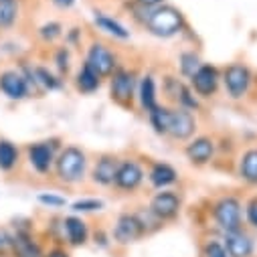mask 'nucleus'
Instances as JSON below:
<instances>
[{"instance_id": "nucleus-1", "label": "nucleus", "mask_w": 257, "mask_h": 257, "mask_svg": "<svg viewBox=\"0 0 257 257\" xmlns=\"http://www.w3.org/2000/svg\"><path fill=\"white\" fill-rule=\"evenodd\" d=\"M144 27L156 37L170 39L184 29V15L176 7L160 5V7L150 9V15H148Z\"/></svg>"}, {"instance_id": "nucleus-2", "label": "nucleus", "mask_w": 257, "mask_h": 257, "mask_svg": "<svg viewBox=\"0 0 257 257\" xmlns=\"http://www.w3.org/2000/svg\"><path fill=\"white\" fill-rule=\"evenodd\" d=\"M55 164H57V176L63 182L73 184V182L83 180L85 170H87V156H85V152L81 148L67 146L65 150L59 152Z\"/></svg>"}, {"instance_id": "nucleus-3", "label": "nucleus", "mask_w": 257, "mask_h": 257, "mask_svg": "<svg viewBox=\"0 0 257 257\" xmlns=\"http://www.w3.org/2000/svg\"><path fill=\"white\" fill-rule=\"evenodd\" d=\"M223 83H225V89L229 93L231 99H241L245 97V93L249 91V85H251V71L247 65L243 63H231V65L225 67L223 71Z\"/></svg>"}, {"instance_id": "nucleus-4", "label": "nucleus", "mask_w": 257, "mask_h": 257, "mask_svg": "<svg viewBox=\"0 0 257 257\" xmlns=\"http://www.w3.org/2000/svg\"><path fill=\"white\" fill-rule=\"evenodd\" d=\"M215 221L217 225L225 231V233H231V231H239L241 229V201L237 197H223L217 201L215 205Z\"/></svg>"}, {"instance_id": "nucleus-5", "label": "nucleus", "mask_w": 257, "mask_h": 257, "mask_svg": "<svg viewBox=\"0 0 257 257\" xmlns=\"http://www.w3.org/2000/svg\"><path fill=\"white\" fill-rule=\"evenodd\" d=\"M136 91V75L127 69H115L111 73V99L119 105H132Z\"/></svg>"}, {"instance_id": "nucleus-6", "label": "nucleus", "mask_w": 257, "mask_h": 257, "mask_svg": "<svg viewBox=\"0 0 257 257\" xmlns=\"http://www.w3.org/2000/svg\"><path fill=\"white\" fill-rule=\"evenodd\" d=\"M195 130H197V119L195 115L190 113V109L186 107H176L172 109L170 113V125H168V136L174 138V140H188L195 136Z\"/></svg>"}, {"instance_id": "nucleus-7", "label": "nucleus", "mask_w": 257, "mask_h": 257, "mask_svg": "<svg viewBox=\"0 0 257 257\" xmlns=\"http://www.w3.org/2000/svg\"><path fill=\"white\" fill-rule=\"evenodd\" d=\"M221 73L215 65H201V69L190 77V87L199 97H211L217 93Z\"/></svg>"}, {"instance_id": "nucleus-8", "label": "nucleus", "mask_w": 257, "mask_h": 257, "mask_svg": "<svg viewBox=\"0 0 257 257\" xmlns=\"http://www.w3.org/2000/svg\"><path fill=\"white\" fill-rule=\"evenodd\" d=\"M85 63H87L91 69H95L101 77L111 75V73L115 71V67H117L115 55H113L105 45H101V43H93V45L89 47Z\"/></svg>"}, {"instance_id": "nucleus-9", "label": "nucleus", "mask_w": 257, "mask_h": 257, "mask_svg": "<svg viewBox=\"0 0 257 257\" xmlns=\"http://www.w3.org/2000/svg\"><path fill=\"white\" fill-rule=\"evenodd\" d=\"M144 180V170L136 160H123L117 166V174L113 184L119 190H136Z\"/></svg>"}, {"instance_id": "nucleus-10", "label": "nucleus", "mask_w": 257, "mask_h": 257, "mask_svg": "<svg viewBox=\"0 0 257 257\" xmlns=\"http://www.w3.org/2000/svg\"><path fill=\"white\" fill-rule=\"evenodd\" d=\"M144 233H146V231H144L142 223L138 221V217H136V215H127V213H125V215H119V219H117V223H115V229H113V237H115V241L121 243V245H127V243L138 241Z\"/></svg>"}, {"instance_id": "nucleus-11", "label": "nucleus", "mask_w": 257, "mask_h": 257, "mask_svg": "<svg viewBox=\"0 0 257 257\" xmlns=\"http://www.w3.org/2000/svg\"><path fill=\"white\" fill-rule=\"evenodd\" d=\"M150 211L160 219V221H168V219H174L180 211V199L176 192L172 190H162L152 199L150 203Z\"/></svg>"}, {"instance_id": "nucleus-12", "label": "nucleus", "mask_w": 257, "mask_h": 257, "mask_svg": "<svg viewBox=\"0 0 257 257\" xmlns=\"http://www.w3.org/2000/svg\"><path fill=\"white\" fill-rule=\"evenodd\" d=\"M186 158L197 164V166H205L213 160V154H215V142L207 136H201V138H195L184 150Z\"/></svg>"}, {"instance_id": "nucleus-13", "label": "nucleus", "mask_w": 257, "mask_h": 257, "mask_svg": "<svg viewBox=\"0 0 257 257\" xmlns=\"http://www.w3.org/2000/svg\"><path fill=\"white\" fill-rule=\"evenodd\" d=\"M0 91L11 99H23L29 93V81L17 71H5L0 75Z\"/></svg>"}, {"instance_id": "nucleus-14", "label": "nucleus", "mask_w": 257, "mask_h": 257, "mask_svg": "<svg viewBox=\"0 0 257 257\" xmlns=\"http://www.w3.org/2000/svg\"><path fill=\"white\" fill-rule=\"evenodd\" d=\"M117 166H119V160L115 156H109V154H103L97 164L93 166V172H91V178L95 184H101V186H109L113 184L115 180V174H117Z\"/></svg>"}, {"instance_id": "nucleus-15", "label": "nucleus", "mask_w": 257, "mask_h": 257, "mask_svg": "<svg viewBox=\"0 0 257 257\" xmlns=\"http://www.w3.org/2000/svg\"><path fill=\"white\" fill-rule=\"evenodd\" d=\"M225 249L229 257H249L253 253V241L241 229L231 231V233H225Z\"/></svg>"}, {"instance_id": "nucleus-16", "label": "nucleus", "mask_w": 257, "mask_h": 257, "mask_svg": "<svg viewBox=\"0 0 257 257\" xmlns=\"http://www.w3.org/2000/svg\"><path fill=\"white\" fill-rule=\"evenodd\" d=\"M29 160H31V164L37 172L45 174V172L51 170V166L57 158H55L53 146H49V142H43V144H33L29 148Z\"/></svg>"}, {"instance_id": "nucleus-17", "label": "nucleus", "mask_w": 257, "mask_h": 257, "mask_svg": "<svg viewBox=\"0 0 257 257\" xmlns=\"http://www.w3.org/2000/svg\"><path fill=\"white\" fill-rule=\"evenodd\" d=\"M75 85H77V89H79L81 93H93V91H97L99 85H101V75H99L95 69H91L87 63H83L81 69H79V73H77Z\"/></svg>"}, {"instance_id": "nucleus-18", "label": "nucleus", "mask_w": 257, "mask_h": 257, "mask_svg": "<svg viewBox=\"0 0 257 257\" xmlns=\"http://www.w3.org/2000/svg\"><path fill=\"white\" fill-rule=\"evenodd\" d=\"M148 178H150V182H152L156 188H164V186L174 184L176 178H178V174H176V170H174L170 164H166V162H156V164L152 166Z\"/></svg>"}, {"instance_id": "nucleus-19", "label": "nucleus", "mask_w": 257, "mask_h": 257, "mask_svg": "<svg viewBox=\"0 0 257 257\" xmlns=\"http://www.w3.org/2000/svg\"><path fill=\"white\" fill-rule=\"evenodd\" d=\"M138 97H140V105L144 111H152L158 105V97H156V81L152 75H144L138 87Z\"/></svg>"}, {"instance_id": "nucleus-20", "label": "nucleus", "mask_w": 257, "mask_h": 257, "mask_svg": "<svg viewBox=\"0 0 257 257\" xmlns=\"http://www.w3.org/2000/svg\"><path fill=\"white\" fill-rule=\"evenodd\" d=\"M239 176L249 184H257V148L243 152L239 160Z\"/></svg>"}, {"instance_id": "nucleus-21", "label": "nucleus", "mask_w": 257, "mask_h": 257, "mask_svg": "<svg viewBox=\"0 0 257 257\" xmlns=\"http://www.w3.org/2000/svg\"><path fill=\"white\" fill-rule=\"evenodd\" d=\"M170 113L172 109L166 107V105H156L152 111H148V117H150V123L154 127V132L160 134V136H168V125H170Z\"/></svg>"}, {"instance_id": "nucleus-22", "label": "nucleus", "mask_w": 257, "mask_h": 257, "mask_svg": "<svg viewBox=\"0 0 257 257\" xmlns=\"http://www.w3.org/2000/svg\"><path fill=\"white\" fill-rule=\"evenodd\" d=\"M65 233L71 245H83L87 241V225L79 217H67L65 219Z\"/></svg>"}, {"instance_id": "nucleus-23", "label": "nucleus", "mask_w": 257, "mask_h": 257, "mask_svg": "<svg viewBox=\"0 0 257 257\" xmlns=\"http://www.w3.org/2000/svg\"><path fill=\"white\" fill-rule=\"evenodd\" d=\"M13 249L19 257H41V249L37 247V243H33V239L25 231L13 237Z\"/></svg>"}, {"instance_id": "nucleus-24", "label": "nucleus", "mask_w": 257, "mask_h": 257, "mask_svg": "<svg viewBox=\"0 0 257 257\" xmlns=\"http://www.w3.org/2000/svg\"><path fill=\"white\" fill-rule=\"evenodd\" d=\"M93 23H95V27H99L103 33H107V35H111V37H115V39H127V37H130V31H125L123 25H119L117 21H113V19H109V17H105V15H95Z\"/></svg>"}, {"instance_id": "nucleus-25", "label": "nucleus", "mask_w": 257, "mask_h": 257, "mask_svg": "<svg viewBox=\"0 0 257 257\" xmlns=\"http://www.w3.org/2000/svg\"><path fill=\"white\" fill-rule=\"evenodd\" d=\"M19 160V150L13 142L9 140H0V170H11L15 168Z\"/></svg>"}, {"instance_id": "nucleus-26", "label": "nucleus", "mask_w": 257, "mask_h": 257, "mask_svg": "<svg viewBox=\"0 0 257 257\" xmlns=\"http://www.w3.org/2000/svg\"><path fill=\"white\" fill-rule=\"evenodd\" d=\"M201 57L195 53V51H186V53H182L180 55V73L186 77V79H190L192 75H195L199 69H201Z\"/></svg>"}, {"instance_id": "nucleus-27", "label": "nucleus", "mask_w": 257, "mask_h": 257, "mask_svg": "<svg viewBox=\"0 0 257 257\" xmlns=\"http://www.w3.org/2000/svg\"><path fill=\"white\" fill-rule=\"evenodd\" d=\"M19 17L17 3H0V29H9Z\"/></svg>"}, {"instance_id": "nucleus-28", "label": "nucleus", "mask_w": 257, "mask_h": 257, "mask_svg": "<svg viewBox=\"0 0 257 257\" xmlns=\"http://www.w3.org/2000/svg\"><path fill=\"white\" fill-rule=\"evenodd\" d=\"M33 73H35L37 83H41L45 89H59V87H61V79H57L49 69H45V67H37Z\"/></svg>"}, {"instance_id": "nucleus-29", "label": "nucleus", "mask_w": 257, "mask_h": 257, "mask_svg": "<svg viewBox=\"0 0 257 257\" xmlns=\"http://www.w3.org/2000/svg\"><path fill=\"white\" fill-rule=\"evenodd\" d=\"M182 89H184V85H182L178 79H174V77H164V93H166L170 99H174L176 103L180 101Z\"/></svg>"}, {"instance_id": "nucleus-30", "label": "nucleus", "mask_w": 257, "mask_h": 257, "mask_svg": "<svg viewBox=\"0 0 257 257\" xmlns=\"http://www.w3.org/2000/svg\"><path fill=\"white\" fill-rule=\"evenodd\" d=\"M71 209L75 213H93V211H101L103 209V203L97 201V199H81V201L73 203Z\"/></svg>"}, {"instance_id": "nucleus-31", "label": "nucleus", "mask_w": 257, "mask_h": 257, "mask_svg": "<svg viewBox=\"0 0 257 257\" xmlns=\"http://www.w3.org/2000/svg\"><path fill=\"white\" fill-rule=\"evenodd\" d=\"M61 25L59 23H47V25H43L41 27V31H39V35L43 37V41H55L57 37H61Z\"/></svg>"}, {"instance_id": "nucleus-32", "label": "nucleus", "mask_w": 257, "mask_h": 257, "mask_svg": "<svg viewBox=\"0 0 257 257\" xmlns=\"http://www.w3.org/2000/svg\"><path fill=\"white\" fill-rule=\"evenodd\" d=\"M205 257H229V253L219 241H209L205 245Z\"/></svg>"}, {"instance_id": "nucleus-33", "label": "nucleus", "mask_w": 257, "mask_h": 257, "mask_svg": "<svg viewBox=\"0 0 257 257\" xmlns=\"http://www.w3.org/2000/svg\"><path fill=\"white\" fill-rule=\"evenodd\" d=\"M55 61H57V67H59L61 73H67L69 71V51L67 49H59Z\"/></svg>"}, {"instance_id": "nucleus-34", "label": "nucleus", "mask_w": 257, "mask_h": 257, "mask_svg": "<svg viewBox=\"0 0 257 257\" xmlns=\"http://www.w3.org/2000/svg\"><path fill=\"white\" fill-rule=\"evenodd\" d=\"M247 221L257 229V197H253L247 203Z\"/></svg>"}, {"instance_id": "nucleus-35", "label": "nucleus", "mask_w": 257, "mask_h": 257, "mask_svg": "<svg viewBox=\"0 0 257 257\" xmlns=\"http://www.w3.org/2000/svg\"><path fill=\"white\" fill-rule=\"evenodd\" d=\"M39 201L43 205H49V207H63V205H65V199H63V197H55V195H41Z\"/></svg>"}, {"instance_id": "nucleus-36", "label": "nucleus", "mask_w": 257, "mask_h": 257, "mask_svg": "<svg viewBox=\"0 0 257 257\" xmlns=\"http://www.w3.org/2000/svg\"><path fill=\"white\" fill-rule=\"evenodd\" d=\"M9 247H13V237L0 233V253H5Z\"/></svg>"}, {"instance_id": "nucleus-37", "label": "nucleus", "mask_w": 257, "mask_h": 257, "mask_svg": "<svg viewBox=\"0 0 257 257\" xmlns=\"http://www.w3.org/2000/svg\"><path fill=\"white\" fill-rule=\"evenodd\" d=\"M164 0H138V5L146 7V9H154V7H160Z\"/></svg>"}, {"instance_id": "nucleus-38", "label": "nucleus", "mask_w": 257, "mask_h": 257, "mask_svg": "<svg viewBox=\"0 0 257 257\" xmlns=\"http://www.w3.org/2000/svg\"><path fill=\"white\" fill-rule=\"evenodd\" d=\"M59 9H71L75 5V0H53Z\"/></svg>"}, {"instance_id": "nucleus-39", "label": "nucleus", "mask_w": 257, "mask_h": 257, "mask_svg": "<svg viewBox=\"0 0 257 257\" xmlns=\"http://www.w3.org/2000/svg\"><path fill=\"white\" fill-rule=\"evenodd\" d=\"M47 257H69L65 251H61V249H55V251H51Z\"/></svg>"}, {"instance_id": "nucleus-40", "label": "nucleus", "mask_w": 257, "mask_h": 257, "mask_svg": "<svg viewBox=\"0 0 257 257\" xmlns=\"http://www.w3.org/2000/svg\"><path fill=\"white\" fill-rule=\"evenodd\" d=\"M0 3H17V0H0Z\"/></svg>"}]
</instances>
